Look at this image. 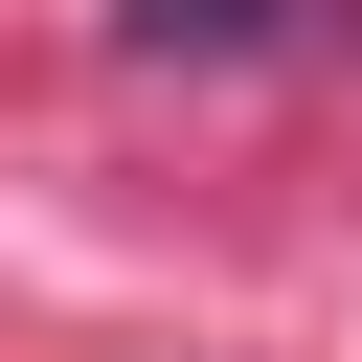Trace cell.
Returning a JSON list of instances; mask_svg holds the SVG:
<instances>
[{
    "mask_svg": "<svg viewBox=\"0 0 362 362\" xmlns=\"http://www.w3.org/2000/svg\"><path fill=\"white\" fill-rule=\"evenodd\" d=\"M158 68H226V45H294V0H136Z\"/></svg>",
    "mask_w": 362,
    "mask_h": 362,
    "instance_id": "cell-1",
    "label": "cell"
}]
</instances>
